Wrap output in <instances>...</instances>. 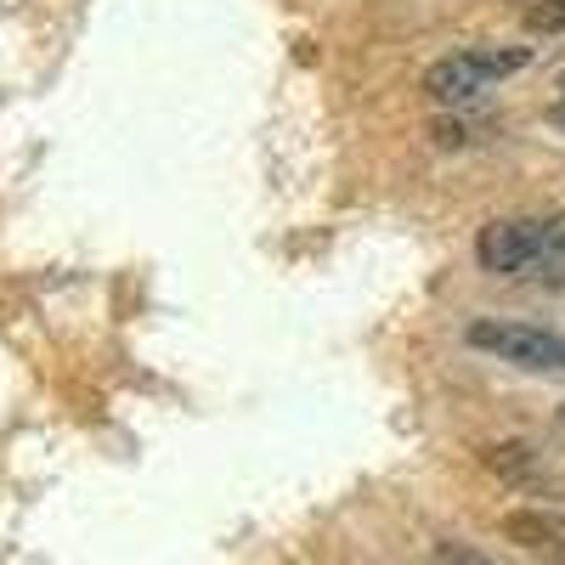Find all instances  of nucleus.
Here are the masks:
<instances>
[{"instance_id": "obj_1", "label": "nucleus", "mask_w": 565, "mask_h": 565, "mask_svg": "<svg viewBox=\"0 0 565 565\" xmlns=\"http://www.w3.org/2000/svg\"><path fill=\"white\" fill-rule=\"evenodd\" d=\"M476 260L492 277H548L565 266V215H498L481 226Z\"/></svg>"}, {"instance_id": "obj_2", "label": "nucleus", "mask_w": 565, "mask_h": 565, "mask_svg": "<svg viewBox=\"0 0 565 565\" xmlns=\"http://www.w3.org/2000/svg\"><path fill=\"white\" fill-rule=\"evenodd\" d=\"M532 63V45L521 40H476V45H458V52L436 57L424 68V97L430 103H476L481 90H492L498 79L521 74Z\"/></svg>"}, {"instance_id": "obj_3", "label": "nucleus", "mask_w": 565, "mask_h": 565, "mask_svg": "<svg viewBox=\"0 0 565 565\" xmlns=\"http://www.w3.org/2000/svg\"><path fill=\"white\" fill-rule=\"evenodd\" d=\"M469 351H487L521 373H565V334L537 322H509V317H476L463 328Z\"/></svg>"}, {"instance_id": "obj_4", "label": "nucleus", "mask_w": 565, "mask_h": 565, "mask_svg": "<svg viewBox=\"0 0 565 565\" xmlns=\"http://www.w3.org/2000/svg\"><path fill=\"white\" fill-rule=\"evenodd\" d=\"M498 532H503L509 543L532 548L537 559L565 565V514H554V509H509L503 521H498Z\"/></svg>"}, {"instance_id": "obj_5", "label": "nucleus", "mask_w": 565, "mask_h": 565, "mask_svg": "<svg viewBox=\"0 0 565 565\" xmlns=\"http://www.w3.org/2000/svg\"><path fill=\"white\" fill-rule=\"evenodd\" d=\"M436 565H498V559H487L481 548H469V543L447 537V543H436Z\"/></svg>"}, {"instance_id": "obj_6", "label": "nucleus", "mask_w": 565, "mask_h": 565, "mask_svg": "<svg viewBox=\"0 0 565 565\" xmlns=\"http://www.w3.org/2000/svg\"><path fill=\"white\" fill-rule=\"evenodd\" d=\"M532 29L565 34V0H543V7H532Z\"/></svg>"}]
</instances>
